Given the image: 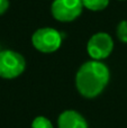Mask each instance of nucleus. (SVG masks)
I'll return each instance as SVG.
<instances>
[{"label": "nucleus", "mask_w": 127, "mask_h": 128, "mask_svg": "<svg viewBox=\"0 0 127 128\" xmlns=\"http://www.w3.org/2000/svg\"><path fill=\"white\" fill-rule=\"evenodd\" d=\"M58 128H88V122L76 110H65L58 118Z\"/></svg>", "instance_id": "6"}, {"label": "nucleus", "mask_w": 127, "mask_h": 128, "mask_svg": "<svg viewBox=\"0 0 127 128\" xmlns=\"http://www.w3.org/2000/svg\"><path fill=\"white\" fill-rule=\"evenodd\" d=\"M83 7L92 11L104 10L109 4V0H82Z\"/></svg>", "instance_id": "7"}, {"label": "nucleus", "mask_w": 127, "mask_h": 128, "mask_svg": "<svg viewBox=\"0 0 127 128\" xmlns=\"http://www.w3.org/2000/svg\"><path fill=\"white\" fill-rule=\"evenodd\" d=\"M9 8V0H0V15L4 14Z\"/></svg>", "instance_id": "10"}, {"label": "nucleus", "mask_w": 127, "mask_h": 128, "mask_svg": "<svg viewBox=\"0 0 127 128\" xmlns=\"http://www.w3.org/2000/svg\"><path fill=\"white\" fill-rule=\"evenodd\" d=\"M114 48V40L107 33H97L90 37L87 44L88 54L92 60L101 61L107 58Z\"/></svg>", "instance_id": "5"}, {"label": "nucleus", "mask_w": 127, "mask_h": 128, "mask_svg": "<svg viewBox=\"0 0 127 128\" xmlns=\"http://www.w3.org/2000/svg\"><path fill=\"white\" fill-rule=\"evenodd\" d=\"M32 128H54L51 120L44 116H37L32 122Z\"/></svg>", "instance_id": "8"}, {"label": "nucleus", "mask_w": 127, "mask_h": 128, "mask_svg": "<svg viewBox=\"0 0 127 128\" xmlns=\"http://www.w3.org/2000/svg\"><path fill=\"white\" fill-rule=\"evenodd\" d=\"M33 46L42 53H53L62 44V35L52 27L40 28L32 36Z\"/></svg>", "instance_id": "3"}, {"label": "nucleus", "mask_w": 127, "mask_h": 128, "mask_svg": "<svg viewBox=\"0 0 127 128\" xmlns=\"http://www.w3.org/2000/svg\"><path fill=\"white\" fill-rule=\"evenodd\" d=\"M26 68V61L20 53L11 50L0 51V76L4 79H15L19 76Z\"/></svg>", "instance_id": "2"}, {"label": "nucleus", "mask_w": 127, "mask_h": 128, "mask_svg": "<svg viewBox=\"0 0 127 128\" xmlns=\"http://www.w3.org/2000/svg\"><path fill=\"white\" fill-rule=\"evenodd\" d=\"M109 68L101 61L83 63L76 75V86L82 97L92 99L99 96L109 82Z\"/></svg>", "instance_id": "1"}, {"label": "nucleus", "mask_w": 127, "mask_h": 128, "mask_svg": "<svg viewBox=\"0 0 127 128\" xmlns=\"http://www.w3.org/2000/svg\"><path fill=\"white\" fill-rule=\"evenodd\" d=\"M82 0H54L51 6L52 16L61 22H70L82 12Z\"/></svg>", "instance_id": "4"}, {"label": "nucleus", "mask_w": 127, "mask_h": 128, "mask_svg": "<svg viewBox=\"0 0 127 128\" xmlns=\"http://www.w3.org/2000/svg\"><path fill=\"white\" fill-rule=\"evenodd\" d=\"M116 35L120 42L127 43V20H122L116 28Z\"/></svg>", "instance_id": "9"}]
</instances>
